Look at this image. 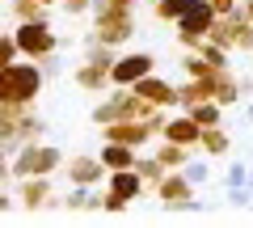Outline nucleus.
I'll use <instances>...</instances> for the list:
<instances>
[{"label": "nucleus", "instance_id": "nucleus-1", "mask_svg": "<svg viewBox=\"0 0 253 228\" xmlns=\"http://www.w3.org/2000/svg\"><path fill=\"white\" fill-rule=\"evenodd\" d=\"M38 93V72L30 64L0 68V101H30Z\"/></svg>", "mask_w": 253, "mask_h": 228}, {"label": "nucleus", "instance_id": "nucleus-2", "mask_svg": "<svg viewBox=\"0 0 253 228\" xmlns=\"http://www.w3.org/2000/svg\"><path fill=\"white\" fill-rule=\"evenodd\" d=\"M211 13H215V4H211V0H199V4H190V9L177 17V30H181L177 38H181V43H199V38L211 30Z\"/></svg>", "mask_w": 253, "mask_h": 228}, {"label": "nucleus", "instance_id": "nucleus-3", "mask_svg": "<svg viewBox=\"0 0 253 228\" xmlns=\"http://www.w3.org/2000/svg\"><path fill=\"white\" fill-rule=\"evenodd\" d=\"M55 165H59V152H55V148H30V152L17 156L13 174L17 178H38V174H46V169H55Z\"/></svg>", "mask_w": 253, "mask_h": 228}, {"label": "nucleus", "instance_id": "nucleus-4", "mask_svg": "<svg viewBox=\"0 0 253 228\" xmlns=\"http://www.w3.org/2000/svg\"><path fill=\"white\" fill-rule=\"evenodd\" d=\"M55 46V34L42 26V21H26V26L17 30V51H26V55H46Z\"/></svg>", "mask_w": 253, "mask_h": 228}, {"label": "nucleus", "instance_id": "nucleus-5", "mask_svg": "<svg viewBox=\"0 0 253 228\" xmlns=\"http://www.w3.org/2000/svg\"><path fill=\"white\" fill-rule=\"evenodd\" d=\"M148 68H152V55H126V59H114V68H110V81L118 85H135L148 76Z\"/></svg>", "mask_w": 253, "mask_h": 228}, {"label": "nucleus", "instance_id": "nucleus-6", "mask_svg": "<svg viewBox=\"0 0 253 228\" xmlns=\"http://www.w3.org/2000/svg\"><path fill=\"white\" fill-rule=\"evenodd\" d=\"M101 165L106 161H93V156H76L72 165H68V178H72L76 186H93L101 178Z\"/></svg>", "mask_w": 253, "mask_h": 228}, {"label": "nucleus", "instance_id": "nucleus-7", "mask_svg": "<svg viewBox=\"0 0 253 228\" xmlns=\"http://www.w3.org/2000/svg\"><path fill=\"white\" fill-rule=\"evenodd\" d=\"M190 186H194V182H190L186 174H181V178H169V182L161 186V199L169 203V207H186V203H190Z\"/></svg>", "mask_w": 253, "mask_h": 228}, {"label": "nucleus", "instance_id": "nucleus-8", "mask_svg": "<svg viewBox=\"0 0 253 228\" xmlns=\"http://www.w3.org/2000/svg\"><path fill=\"white\" fill-rule=\"evenodd\" d=\"M110 194H114V199H135V194H139V169H135V174H131V169H118V174H114V182H110Z\"/></svg>", "mask_w": 253, "mask_h": 228}, {"label": "nucleus", "instance_id": "nucleus-9", "mask_svg": "<svg viewBox=\"0 0 253 228\" xmlns=\"http://www.w3.org/2000/svg\"><path fill=\"white\" fill-rule=\"evenodd\" d=\"M165 136H169V144H199V123L194 119H173L165 127Z\"/></svg>", "mask_w": 253, "mask_h": 228}, {"label": "nucleus", "instance_id": "nucleus-10", "mask_svg": "<svg viewBox=\"0 0 253 228\" xmlns=\"http://www.w3.org/2000/svg\"><path fill=\"white\" fill-rule=\"evenodd\" d=\"M135 85H139V97H152V106H169V101L177 97V93H173L169 85H161V81H148V76H144V81H135Z\"/></svg>", "mask_w": 253, "mask_h": 228}, {"label": "nucleus", "instance_id": "nucleus-11", "mask_svg": "<svg viewBox=\"0 0 253 228\" xmlns=\"http://www.w3.org/2000/svg\"><path fill=\"white\" fill-rule=\"evenodd\" d=\"M101 161H106L110 169H131V148H126L123 139H110V148L101 152Z\"/></svg>", "mask_w": 253, "mask_h": 228}, {"label": "nucleus", "instance_id": "nucleus-12", "mask_svg": "<svg viewBox=\"0 0 253 228\" xmlns=\"http://www.w3.org/2000/svg\"><path fill=\"white\" fill-rule=\"evenodd\" d=\"M46 199H51V186L46 182H26L21 186V203H26V207H42Z\"/></svg>", "mask_w": 253, "mask_h": 228}, {"label": "nucleus", "instance_id": "nucleus-13", "mask_svg": "<svg viewBox=\"0 0 253 228\" xmlns=\"http://www.w3.org/2000/svg\"><path fill=\"white\" fill-rule=\"evenodd\" d=\"M190 4H199V0H161V4H156V13H161V17H181Z\"/></svg>", "mask_w": 253, "mask_h": 228}, {"label": "nucleus", "instance_id": "nucleus-14", "mask_svg": "<svg viewBox=\"0 0 253 228\" xmlns=\"http://www.w3.org/2000/svg\"><path fill=\"white\" fill-rule=\"evenodd\" d=\"M215 119H219V106H215V101H203V106L194 110V123H199V127H211Z\"/></svg>", "mask_w": 253, "mask_h": 228}, {"label": "nucleus", "instance_id": "nucleus-15", "mask_svg": "<svg viewBox=\"0 0 253 228\" xmlns=\"http://www.w3.org/2000/svg\"><path fill=\"white\" fill-rule=\"evenodd\" d=\"M203 148H207V152H228V136L224 131H207V136H203Z\"/></svg>", "mask_w": 253, "mask_h": 228}, {"label": "nucleus", "instance_id": "nucleus-16", "mask_svg": "<svg viewBox=\"0 0 253 228\" xmlns=\"http://www.w3.org/2000/svg\"><path fill=\"white\" fill-rule=\"evenodd\" d=\"M68 207H72V211H89V207H97V199H93L89 190H72V199H68Z\"/></svg>", "mask_w": 253, "mask_h": 228}, {"label": "nucleus", "instance_id": "nucleus-17", "mask_svg": "<svg viewBox=\"0 0 253 228\" xmlns=\"http://www.w3.org/2000/svg\"><path fill=\"white\" fill-rule=\"evenodd\" d=\"M135 169H139V178H152V182H161V161H156V156H152V161H139Z\"/></svg>", "mask_w": 253, "mask_h": 228}, {"label": "nucleus", "instance_id": "nucleus-18", "mask_svg": "<svg viewBox=\"0 0 253 228\" xmlns=\"http://www.w3.org/2000/svg\"><path fill=\"white\" fill-rule=\"evenodd\" d=\"M186 178H190V182H194V186H199V182H207V165H203V161L186 165Z\"/></svg>", "mask_w": 253, "mask_h": 228}, {"label": "nucleus", "instance_id": "nucleus-19", "mask_svg": "<svg viewBox=\"0 0 253 228\" xmlns=\"http://www.w3.org/2000/svg\"><path fill=\"white\" fill-rule=\"evenodd\" d=\"M245 182H249L245 165H232V169H228V186H245Z\"/></svg>", "mask_w": 253, "mask_h": 228}, {"label": "nucleus", "instance_id": "nucleus-20", "mask_svg": "<svg viewBox=\"0 0 253 228\" xmlns=\"http://www.w3.org/2000/svg\"><path fill=\"white\" fill-rule=\"evenodd\" d=\"M17 51V38H4V43H0V68H9V55Z\"/></svg>", "mask_w": 253, "mask_h": 228}, {"label": "nucleus", "instance_id": "nucleus-21", "mask_svg": "<svg viewBox=\"0 0 253 228\" xmlns=\"http://www.w3.org/2000/svg\"><path fill=\"white\" fill-rule=\"evenodd\" d=\"M42 68H46V72H51V76H59V68H63V59H59V55H51V59H46Z\"/></svg>", "mask_w": 253, "mask_h": 228}, {"label": "nucleus", "instance_id": "nucleus-22", "mask_svg": "<svg viewBox=\"0 0 253 228\" xmlns=\"http://www.w3.org/2000/svg\"><path fill=\"white\" fill-rule=\"evenodd\" d=\"M63 9H68V13H84V9H89V0H68Z\"/></svg>", "mask_w": 253, "mask_h": 228}, {"label": "nucleus", "instance_id": "nucleus-23", "mask_svg": "<svg viewBox=\"0 0 253 228\" xmlns=\"http://www.w3.org/2000/svg\"><path fill=\"white\" fill-rule=\"evenodd\" d=\"M4 207H9V199H4V190H0V211H4Z\"/></svg>", "mask_w": 253, "mask_h": 228}, {"label": "nucleus", "instance_id": "nucleus-24", "mask_svg": "<svg viewBox=\"0 0 253 228\" xmlns=\"http://www.w3.org/2000/svg\"><path fill=\"white\" fill-rule=\"evenodd\" d=\"M0 178H4V156H0Z\"/></svg>", "mask_w": 253, "mask_h": 228}, {"label": "nucleus", "instance_id": "nucleus-25", "mask_svg": "<svg viewBox=\"0 0 253 228\" xmlns=\"http://www.w3.org/2000/svg\"><path fill=\"white\" fill-rule=\"evenodd\" d=\"M249 21H253V4H249Z\"/></svg>", "mask_w": 253, "mask_h": 228}, {"label": "nucleus", "instance_id": "nucleus-26", "mask_svg": "<svg viewBox=\"0 0 253 228\" xmlns=\"http://www.w3.org/2000/svg\"><path fill=\"white\" fill-rule=\"evenodd\" d=\"M249 119H253V106H249Z\"/></svg>", "mask_w": 253, "mask_h": 228}]
</instances>
